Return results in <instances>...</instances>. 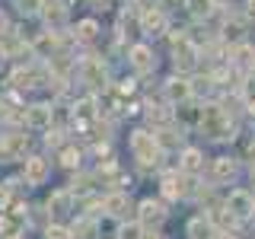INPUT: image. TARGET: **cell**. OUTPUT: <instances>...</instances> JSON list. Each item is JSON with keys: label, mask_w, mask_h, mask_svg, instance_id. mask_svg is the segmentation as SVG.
<instances>
[{"label": "cell", "mask_w": 255, "mask_h": 239, "mask_svg": "<svg viewBox=\"0 0 255 239\" xmlns=\"http://www.w3.org/2000/svg\"><path fill=\"white\" fill-rule=\"evenodd\" d=\"M131 153L140 166H153L159 159V143H156V134L150 131H134L131 134Z\"/></svg>", "instance_id": "6da1fadb"}, {"label": "cell", "mask_w": 255, "mask_h": 239, "mask_svg": "<svg viewBox=\"0 0 255 239\" xmlns=\"http://www.w3.org/2000/svg\"><path fill=\"white\" fill-rule=\"evenodd\" d=\"M227 211L233 214L236 220H246L249 214H255V195H249V191H243V188L230 191V198H227Z\"/></svg>", "instance_id": "7a4b0ae2"}, {"label": "cell", "mask_w": 255, "mask_h": 239, "mask_svg": "<svg viewBox=\"0 0 255 239\" xmlns=\"http://www.w3.org/2000/svg\"><path fill=\"white\" fill-rule=\"evenodd\" d=\"M22 175H26L29 185H42V182L48 179V159H42V156H29Z\"/></svg>", "instance_id": "3957f363"}, {"label": "cell", "mask_w": 255, "mask_h": 239, "mask_svg": "<svg viewBox=\"0 0 255 239\" xmlns=\"http://www.w3.org/2000/svg\"><path fill=\"white\" fill-rule=\"evenodd\" d=\"M131 67L137 70V74H147V70H153V67H156L153 51H150L147 45H134V48H131Z\"/></svg>", "instance_id": "277c9868"}, {"label": "cell", "mask_w": 255, "mask_h": 239, "mask_svg": "<svg viewBox=\"0 0 255 239\" xmlns=\"http://www.w3.org/2000/svg\"><path fill=\"white\" fill-rule=\"evenodd\" d=\"M140 29L147 32V35H163V32H166V16L159 10H150V6H147V10L140 13Z\"/></svg>", "instance_id": "5b68a950"}, {"label": "cell", "mask_w": 255, "mask_h": 239, "mask_svg": "<svg viewBox=\"0 0 255 239\" xmlns=\"http://www.w3.org/2000/svg\"><path fill=\"white\" fill-rule=\"evenodd\" d=\"M166 220V207L159 201H143L140 204V223L143 227H159Z\"/></svg>", "instance_id": "8992f818"}, {"label": "cell", "mask_w": 255, "mask_h": 239, "mask_svg": "<svg viewBox=\"0 0 255 239\" xmlns=\"http://www.w3.org/2000/svg\"><path fill=\"white\" fill-rule=\"evenodd\" d=\"M26 124L29 127H48V124H51V106H45V102L29 106L26 109Z\"/></svg>", "instance_id": "52a82bcc"}, {"label": "cell", "mask_w": 255, "mask_h": 239, "mask_svg": "<svg viewBox=\"0 0 255 239\" xmlns=\"http://www.w3.org/2000/svg\"><path fill=\"white\" fill-rule=\"evenodd\" d=\"M102 211L112 214V217H122V214L128 211V195L125 191H112V195L102 198Z\"/></svg>", "instance_id": "ba28073f"}, {"label": "cell", "mask_w": 255, "mask_h": 239, "mask_svg": "<svg viewBox=\"0 0 255 239\" xmlns=\"http://www.w3.org/2000/svg\"><path fill=\"white\" fill-rule=\"evenodd\" d=\"M80 74H83V83H90V86L106 83V67H102V61H86L83 67H80Z\"/></svg>", "instance_id": "9c48e42d"}, {"label": "cell", "mask_w": 255, "mask_h": 239, "mask_svg": "<svg viewBox=\"0 0 255 239\" xmlns=\"http://www.w3.org/2000/svg\"><path fill=\"white\" fill-rule=\"evenodd\" d=\"M188 236L191 239H214V236H217V230H214V223L207 220V217H198V220L188 223Z\"/></svg>", "instance_id": "30bf717a"}, {"label": "cell", "mask_w": 255, "mask_h": 239, "mask_svg": "<svg viewBox=\"0 0 255 239\" xmlns=\"http://www.w3.org/2000/svg\"><path fill=\"white\" fill-rule=\"evenodd\" d=\"M166 96H169L172 102H179V99H188V96H191V83H188V80H179V77L166 80Z\"/></svg>", "instance_id": "8fae6325"}, {"label": "cell", "mask_w": 255, "mask_h": 239, "mask_svg": "<svg viewBox=\"0 0 255 239\" xmlns=\"http://www.w3.org/2000/svg\"><path fill=\"white\" fill-rule=\"evenodd\" d=\"M233 175H236V159H230V156L214 159V179L217 182H227V179H233Z\"/></svg>", "instance_id": "7c38bea8"}, {"label": "cell", "mask_w": 255, "mask_h": 239, "mask_svg": "<svg viewBox=\"0 0 255 239\" xmlns=\"http://www.w3.org/2000/svg\"><path fill=\"white\" fill-rule=\"evenodd\" d=\"M182 172H198V169H201V166H204V156H201V150H195V147H188L185 150V153H182Z\"/></svg>", "instance_id": "4fadbf2b"}, {"label": "cell", "mask_w": 255, "mask_h": 239, "mask_svg": "<svg viewBox=\"0 0 255 239\" xmlns=\"http://www.w3.org/2000/svg\"><path fill=\"white\" fill-rule=\"evenodd\" d=\"M0 150H3L6 156H19L22 150H26V134H10V137H3Z\"/></svg>", "instance_id": "5bb4252c"}, {"label": "cell", "mask_w": 255, "mask_h": 239, "mask_svg": "<svg viewBox=\"0 0 255 239\" xmlns=\"http://www.w3.org/2000/svg\"><path fill=\"white\" fill-rule=\"evenodd\" d=\"M32 48H35L38 54H45V58H51V51L58 48V35H54V32H42V35L32 42Z\"/></svg>", "instance_id": "9a60e30c"}, {"label": "cell", "mask_w": 255, "mask_h": 239, "mask_svg": "<svg viewBox=\"0 0 255 239\" xmlns=\"http://www.w3.org/2000/svg\"><path fill=\"white\" fill-rule=\"evenodd\" d=\"M42 6H45V19L51 22V26H61L64 16H67V13H64V3H61V0H48V3H42Z\"/></svg>", "instance_id": "2e32d148"}, {"label": "cell", "mask_w": 255, "mask_h": 239, "mask_svg": "<svg viewBox=\"0 0 255 239\" xmlns=\"http://www.w3.org/2000/svg\"><path fill=\"white\" fill-rule=\"evenodd\" d=\"M48 207H51L54 214H64L70 207V191L67 188H61V191H54L51 198H48Z\"/></svg>", "instance_id": "e0dca14e"}, {"label": "cell", "mask_w": 255, "mask_h": 239, "mask_svg": "<svg viewBox=\"0 0 255 239\" xmlns=\"http://www.w3.org/2000/svg\"><path fill=\"white\" fill-rule=\"evenodd\" d=\"M96 32H99V26H96L93 19H83V22L77 26V32H74V35L80 38V42H93V38H96Z\"/></svg>", "instance_id": "ac0fdd59"}, {"label": "cell", "mask_w": 255, "mask_h": 239, "mask_svg": "<svg viewBox=\"0 0 255 239\" xmlns=\"http://www.w3.org/2000/svg\"><path fill=\"white\" fill-rule=\"evenodd\" d=\"M96 102L93 99H83V102H77V106H74V118H77V121H90V118L96 115Z\"/></svg>", "instance_id": "d6986e66"}, {"label": "cell", "mask_w": 255, "mask_h": 239, "mask_svg": "<svg viewBox=\"0 0 255 239\" xmlns=\"http://www.w3.org/2000/svg\"><path fill=\"white\" fill-rule=\"evenodd\" d=\"M93 233H96V223L93 220H77V227H74V236L77 239H93Z\"/></svg>", "instance_id": "ffe728a7"}, {"label": "cell", "mask_w": 255, "mask_h": 239, "mask_svg": "<svg viewBox=\"0 0 255 239\" xmlns=\"http://www.w3.org/2000/svg\"><path fill=\"white\" fill-rule=\"evenodd\" d=\"M179 140H182V134H175V131H159L156 134L159 150H163V147H179Z\"/></svg>", "instance_id": "44dd1931"}, {"label": "cell", "mask_w": 255, "mask_h": 239, "mask_svg": "<svg viewBox=\"0 0 255 239\" xmlns=\"http://www.w3.org/2000/svg\"><path fill=\"white\" fill-rule=\"evenodd\" d=\"M236 58H239V64H243V67H255V51L249 45H239L236 48Z\"/></svg>", "instance_id": "7402d4cb"}, {"label": "cell", "mask_w": 255, "mask_h": 239, "mask_svg": "<svg viewBox=\"0 0 255 239\" xmlns=\"http://www.w3.org/2000/svg\"><path fill=\"white\" fill-rule=\"evenodd\" d=\"M211 6H214V0H188V10L195 13V16H207V13H211Z\"/></svg>", "instance_id": "603a6c76"}, {"label": "cell", "mask_w": 255, "mask_h": 239, "mask_svg": "<svg viewBox=\"0 0 255 239\" xmlns=\"http://www.w3.org/2000/svg\"><path fill=\"white\" fill-rule=\"evenodd\" d=\"M45 239H70V230H64V227H48V230H45Z\"/></svg>", "instance_id": "cb8c5ba5"}, {"label": "cell", "mask_w": 255, "mask_h": 239, "mask_svg": "<svg viewBox=\"0 0 255 239\" xmlns=\"http://www.w3.org/2000/svg\"><path fill=\"white\" fill-rule=\"evenodd\" d=\"M61 163L64 166H80V150H64V153H61Z\"/></svg>", "instance_id": "d4e9b609"}, {"label": "cell", "mask_w": 255, "mask_h": 239, "mask_svg": "<svg viewBox=\"0 0 255 239\" xmlns=\"http://www.w3.org/2000/svg\"><path fill=\"white\" fill-rule=\"evenodd\" d=\"M16 3H19L22 13H35L38 6H42V0H16Z\"/></svg>", "instance_id": "484cf974"}, {"label": "cell", "mask_w": 255, "mask_h": 239, "mask_svg": "<svg viewBox=\"0 0 255 239\" xmlns=\"http://www.w3.org/2000/svg\"><path fill=\"white\" fill-rule=\"evenodd\" d=\"M143 233H140V227H137V223H134V227H125L122 230V239H140Z\"/></svg>", "instance_id": "4316f807"}, {"label": "cell", "mask_w": 255, "mask_h": 239, "mask_svg": "<svg viewBox=\"0 0 255 239\" xmlns=\"http://www.w3.org/2000/svg\"><path fill=\"white\" fill-rule=\"evenodd\" d=\"M45 143H48V147H58V143H61V137H58V134L51 131V134H48V137H45Z\"/></svg>", "instance_id": "83f0119b"}, {"label": "cell", "mask_w": 255, "mask_h": 239, "mask_svg": "<svg viewBox=\"0 0 255 239\" xmlns=\"http://www.w3.org/2000/svg\"><path fill=\"white\" fill-rule=\"evenodd\" d=\"M140 239H166V236H163V233H143Z\"/></svg>", "instance_id": "f1b7e54d"}, {"label": "cell", "mask_w": 255, "mask_h": 239, "mask_svg": "<svg viewBox=\"0 0 255 239\" xmlns=\"http://www.w3.org/2000/svg\"><path fill=\"white\" fill-rule=\"evenodd\" d=\"M246 6H249V16H255V0H249V3H246Z\"/></svg>", "instance_id": "f546056e"}, {"label": "cell", "mask_w": 255, "mask_h": 239, "mask_svg": "<svg viewBox=\"0 0 255 239\" xmlns=\"http://www.w3.org/2000/svg\"><path fill=\"white\" fill-rule=\"evenodd\" d=\"M249 115H255V99H249Z\"/></svg>", "instance_id": "4dcf8cb0"}, {"label": "cell", "mask_w": 255, "mask_h": 239, "mask_svg": "<svg viewBox=\"0 0 255 239\" xmlns=\"http://www.w3.org/2000/svg\"><path fill=\"white\" fill-rule=\"evenodd\" d=\"M0 118H6V106H3V102H0Z\"/></svg>", "instance_id": "1f68e13d"}, {"label": "cell", "mask_w": 255, "mask_h": 239, "mask_svg": "<svg viewBox=\"0 0 255 239\" xmlns=\"http://www.w3.org/2000/svg\"><path fill=\"white\" fill-rule=\"evenodd\" d=\"M3 58H6V54H3V51H0V64H3Z\"/></svg>", "instance_id": "d6a6232c"}, {"label": "cell", "mask_w": 255, "mask_h": 239, "mask_svg": "<svg viewBox=\"0 0 255 239\" xmlns=\"http://www.w3.org/2000/svg\"><path fill=\"white\" fill-rule=\"evenodd\" d=\"M214 3H223V0H214Z\"/></svg>", "instance_id": "836d02e7"}]
</instances>
